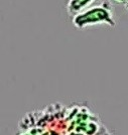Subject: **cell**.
Listing matches in <instances>:
<instances>
[{
    "label": "cell",
    "instance_id": "obj_2",
    "mask_svg": "<svg viewBox=\"0 0 128 135\" xmlns=\"http://www.w3.org/2000/svg\"><path fill=\"white\" fill-rule=\"evenodd\" d=\"M67 134H110L97 114L89 107L75 104L67 107Z\"/></svg>",
    "mask_w": 128,
    "mask_h": 135
},
{
    "label": "cell",
    "instance_id": "obj_4",
    "mask_svg": "<svg viewBox=\"0 0 128 135\" xmlns=\"http://www.w3.org/2000/svg\"><path fill=\"white\" fill-rule=\"evenodd\" d=\"M95 0H69L67 3V11L70 15H75L76 13L88 8Z\"/></svg>",
    "mask_w": 128,
    "mask_h": 135
},
{
    "label": "cell",
    "instance_id": "obj_1",
    "mask_svg": "<svg viewBox=\"0 0 128 135\" xmlns=\"http://www.w3.org/2000/svg\"><path fill=\"white\" fill-rule=\"evenodd\" d=\"M18 128L20 134H67V106L56 103L28 113Z\"/></svg>",
    "mask_w": 128,
    "mask_h": 135
},
{
    "label": "cell",
    "instance_id": "obj_3",
    "mask_svg": "<svg viewBox=\"0 0 128 135\" xmlns=\"http://www.w3.org/2000/svg\"><path fill=\"white\" fill-rule=\"evenodd\" d=\"M72 22L77 29H85L98 24H106L111 27H115L116 25L112 5L108 1L76 13L73 15Z\"/></svg>",
    "mask_w": 128,
    "mask_h": 135
},
{
    "label": "cell",
    "instance_id": "obj_5",
    "mask_svg": "<svg viewBox=\"0 0 128 135\" xmlns=\"http://www.w3.org/2000/svg\"><path fill=\"white\" fill-rule=\"evenodd\" d=\"M115 3H119V4H124V5H127L128 4V0H111Z\"/></svg>",
    "mask_w": 128,
    "mask_h": 135
}]
</instances>
